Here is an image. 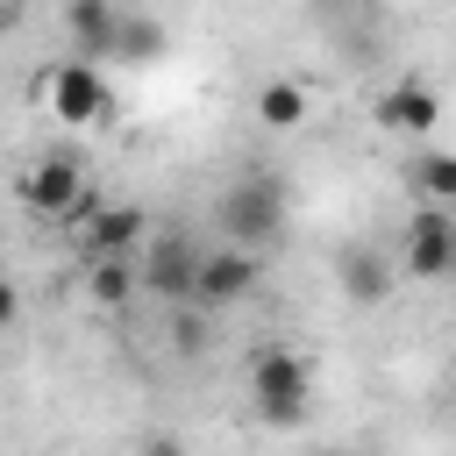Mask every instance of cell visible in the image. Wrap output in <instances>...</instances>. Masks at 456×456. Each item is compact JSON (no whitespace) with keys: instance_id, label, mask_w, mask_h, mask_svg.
I'll return each instance as SVG.
<instances>
[{"instance_id":"cell-1","label":"cell","mask_w":456,"mask_h":456,"mask_svg":"<svg viewBox=\"0 0 456 456\" xmlns=\"http://www.w3.org/2000/svg\"><path fill=\"white\" fill-rule=\"evenodd\" d=\"M221 228H228V242H235V249L271 242V235L285 228V192H278V178H264V171L235 178V185L221 192Z\"/></svg>"},{"instance_id":"cell-2","label":"cell","mask_w":456,"mask_h":456,"mask_svg":"<svg viewBox=\"0 0 456 456\" xmlns=\"http://www.w3.org/2000/svg\"><path fill=\"white\" fill-rule=\"evenodd\" d=\"M249 392H256V413H264L271 428H292V420H306L314 370H306V356H292V349H264V356L249 363Z\"/></svg>"},{"instance_id":"cell-3","label":"cell","mask_w":456,"mask_h":456,"mask_svg":"<svg viewBox=\"0 0 456 456\" xmlns=\"http://www.w3.org/2000/svg\"><path fill=\"white\" fill-rule=\"evenodd\" d=\"M406 271L413 278H449L456 271V207H413V221H406Z\"/></svg>"},{"instance_id":"cell-4","label":"cell","mask_w":456,"mask_h":456,"mask_svg":"<svg viewBox=\"0 0 456 456\" xmlns=\"http://www.w3.org/2000/svg\"><path fill=\"white\" fill-rule=\"evenodd\" d=\"M200 249L185 242V235H164L157 249H150V264H142V285L164 299V306H200Z\"/></svg>"},{"instance_id":"cell-5","label":"cell","mask_w":456,"mask_h":456,"mask_svg":"<svg viewBox=\"0 0 456 456\" xmlns=\"http://www.w3.org/2000/svg\"><path fill=\"white\" fill-rule=\"evenodd\" d=\"M21 192H28V207H36V214L71 221V214L86 207V164H78V157H43V164L21 178Z\"/></svg>"},{"instance_id":"cell-6","label":"cell","mask_w":456,"mask_h":456,"mask_svg":"<svg viewBox=\"0 0 456 456\" xmlns=\"http://www.w3.org/2000/svg\"><path fill=\"white\" fill-rule=\"evenodd\" d=\"M50 107H57V121H71V128H86V121H100L107 114V78L93 71V64H57L50 71Z\"/></svg>"},{"instance_id":"cell-7","label":"cell","mask_w":456,"mask_h":456,"mask_svg":"<svg viewBox=\"0 0 456 456\" xmlns=\"http://www.w3.org/2000/svg\"><path fill=\"white\" fill-rule=\"evenodd\" d=\"M64 28H71V43H78V64H93V57H114L121 7H114V0H71V7H64Z\"/></svg>"},{"instance_id":"cell-8","label":"cell","mask_w":456,"mask_h":456,"mask_svg":"<svg viewBox=\"0 0 456 456\" xmlns=\"http://www.w3.org/2000/svg\"><path fill=\"white\" fill-rule=\"evenodd\" d=\"M249 285H256V256L235 249V242L214 249V256L200 264V306H228V299H242Z\"/></svg>"},{"instance_id":"cell-9","label":"cell","mask_w":456,"mask_h":456,"mask_svg":"<svg viewBox=\"0 0 456 456\" xmlns=\"http://www.w3.org/2000/svg\"><path fill=\"white\" fill-rule=\"evenodd\" d=\"M142 228H150V214H142V207H100V214H93V228H78V242H86V256L100 264V256H128Z\"/></svg>"},{"instance_id":"cell-10","label":"cell","mask_w":456,"mask_h":456,"mask_svg":"<svg viewBox=\"0 0 456 456\" xmlns=\"http://www.w3.org/2000/svg\"><path fill=\"white\" fill-rule=\"evenodd\" d=\"M335 278H342V292L356 299V306H378L385 292H392V256H378V249H342L335 256Z\"/></svg>"},{"instance_id":"cell-11","label":"cell","mask_w":456,"mask_h":456,"mask_svg":"<svg viewBox=\"0 0 456 456\" xmlns=\"http://www.w3.org/2000/svg\"><path fill=\"white\" fill-rule=\"evenodd\" d=\"M435 114H442V100H435L428 86H413V78H406V86H392V93L378 100V121H385V128H406V135L435 128Z\"/></svg>"},{"instance_id":"cell-12","label":"cell","mask_w":456,"mask_h":456,"mask_svg":"<svg viewBox=\"0 0 456 456\" xmlns=\"http://www.w3.org/2000/svg\"><path fill=\"white\" fill-rule=\"evenodd\" d=\"M406 185L420 192V207H456V150H428L406 164Z\"/></svg>"},{"instance_id":"cell-13","label":"cell","mask_w":456,"mask_h":456,"mask_svg":"<svg viewBox=\"0 0 456 456\" xmlns=\"http://www.w3.org/2000/svg\"><path fill=\"white\" fill-rule=\"evenodd\" d=\"M135 285H142V271H135L128 256H100V264L86 271V292H93L100 306H121V299H128Z\"/></svg>"},{"instance_id":"cell-14","label":"cell","mask_w":456,"mask_h":456,"mask_svg":"<svg viewBox=\"0 0 456 456\" xmlns=\"http://www.w3.org/2000/svg\"><path fill=\"white\" fill-rule=\"evenodd\" d=\"M256 114H264L271 128H299V121H306V93H299L292 78H271V86L256 93Z\"/></svg>"},{"instance_id":"cell-15","label":"cell","mask_w":456,"mask_h":456,"mask_svg":"<svg viewBox=\"0 0 456 456\" xmlns=\"http://www.w3.org/2000/svg\"><path fill=\"white\" fill-rule=\"evenodd\" d=\"M164 50V28L135 7H121V36H114V57H157Z\"/></svg>"},{"instance_id":"cell-16","label":"cell","mask_w":456,"mask_h":456,"mask_svg":"<svg viewBox=\"0 0 456 456\" xmlns=\"http://www.w3.org/2000/svg\"><path fill=\"white\" fill-rule=\"evenodd\" d=\"M171 342H178V356H200V349H207V321H200L192 306H178V314H171Z\"/></svg>"},{"instance_id":"cell-17","label":"cell","mask_w":456,"mask_h":456,"mask_svg":"<svg viewBox=\"0 0 456 456\" xmlns=\"http://www.w3.org/2000/svg\"><path fill=\"white\" fill-rule=\"evenodd\" d=\"M142 456H185V442H178V435H150V442H142Z\"/></svg>"},{"instance_id":"cell-18","label":"cell","mask_w":456,"mask_h":456,"mask_svg":"<svg viewBox=\"0 0 456 456\" xmlns=\"http://www.w3.org/2000/svg\"><path fill=\"white\" fill-rule=\"evenodd\" d=\"M449 278H456V271H449Z\"/></svg>"}]
</instances>
